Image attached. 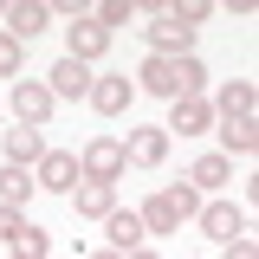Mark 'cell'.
<instances>
[{"mask_svg":"<svg viewBox=\"0 0 259 259\" xmlns=\"http://www.w3.org/2000/svg\"><path fill=\"white\" fill-rule=\"evenodd\" d=\"M123 136H91V143H84V149H78V175H84V182H110V188H117V182H123Z\"/></svg>","mask_w":259,"mask_h":259,"instance_id":"6da1fadb","label":"cell"},{"mask_svg":"<svg viewBox=\"0 0 259 259\" xmlns=\"http://www.w3.org/2000/svg\"><path fill=\"white\" fill-rule=\"evenodd\" d=\"M194 227H201L207 240H221V246H233V240H246V233H253V214H246V207H233V201H201V214H194Z\"/></svg>","mask_w":259,"mask_h":259,"instance_id":"7a4b0ae2","label":"cell"},{"mask_svg":"<svg viewBox=\"0 0 259 259\" xmlns=\"http://www.w3.org/2000/svg\"><path fill=\"white\" fill-rule=\"evenodd\" d=\"M7 110H13L26 130H46V117H52L59 104H52V91H46V78H13V97H7Z\"/></svg>","mask_w":259,"mask_h":259,"instance_id":"3957f363","label":"cell"},{"mask_svg":"<svg viewBox=\"0 0 259 259\" xmlns=\"http://www.w3.org/2000/svg\"><path fill=\"white\" fill-rule=\"evenodd\" d=\"M104 52H110V32L97 26L91 13H78V20L65 26V59H78V65H97Z\"/></svg>","mask_w":259,"mask_h":259,"instance_id":"277c9868","label":"cell"},{"mask_svg":"<svg viewBox=\"0 0 259 259\" xmlns=\"http://www.w3.org/2000/svg\"><path fill=\"white\" fill-rule=\"evenodd\" d=\"M78 182H84V175H78V156H71V149H46L39 168H32V188H46V194H71Z\"/></svg>","mask_w":259,"mask_h":259,"instance_id":"5b68a950","label":"cell"},{"mask_svg":"<svg viewBox=\"0 0 259 259\" xmlns=\"http://www.w3.org/2000/svg\"><path fill=\"white\" fill-rule=\"evenodd\" d=\"M91 65H78V59H59L52 71H46V91H52V104H78V97H91Z\"/></svg>","mask_w":259,"mask_h":259,"instance_id":"8992f818","label":"cell"},{"mask_svg":"<svg viewBox=\"0 0 259 259\" xmlns=\"http://www.w3.org/2000/svg\"><path fill=\"white\" fill-rule=\"evenodd\" d=\"M162 130L207 136V130H214V104H207V97H175V104H168V123H162Z\"/></svg>","mask_w":259,"mask_h":259,"instance_id":"52a82bcc","label":"cell"},{"mask_svg":"<svg viewBox=\"0 0 259 259\" xmlns=\"http://www.w3.org/2000/svg\"><path fill=\"white\" fill-rule=\"evenodd\" d=\"M143 39H149V52H156V59H188V52H194V32L175 26L168 13H162L156 26H143Z\"/></svg>","mask_w":259,"mask_h":259,"instance_id":"ba28073f","label":"cell"},{"mask_svg":"<svg viewBox=\"0 0 259 259\" xmlns=\"http://www.w3.org/2000/svg\"><path fill=\"white\" fill-rule=\"evenodd\" d=\"M46 26H52V7H39V0H20V7H7V26H0V32H13L20 46H32Z\"/></svg>","mask_w":259,"mask_h":259,"instance_id":"9c48e42d","label":"cell"},{"mask_svg":"<svg viewBox=\"0 0 259 259\" xmlns=\"http://www.w3.org/2000/svg\"><path fill=\"white\" fill-rule=\"evenodd\" d=\"M104 233H110V253L117 259L136 253V246H149V233H143V221H136L130 207H110V214H104Z\"/></svg>","mask_w":259,"mask_h":259,"instance_id":"30bf717a","label":"cell"},{"mask_svg":"<svg viewBox=\"0 0 259 259\" xmlns=\"http://www.w3.org/2000/svg\"><path fill=\"white\" fill-rule=\"evenodd\" d=\"M162 156H168V130H130L123 136V162H136V168H156Z\"/></svg>","mask_w":259,"mask_h":259,"instance_id":"8fae6325","label":"cell"},{"mask_svg":"<svg viewBox=\"0 0 259 259\" xmlns=\"http://www.w3.org/2000/svg\"><path fill=\"white\" fill-rule=\"evenodd\" d=\"M130 91H136L130 78H91V97H84V104H91L97 117H123V110H130Z\"/></svg>","mask_w":259,"mask_h":259,"instance_id":"7c38bea8","label":"cell"},{"mask_svg":"<svg viewBox=\"0 0 259 259\" xmlns=\"http://www.w3.org/2000/svg\"><path fill=\"white\" fill-rule=\"evenodd\" d=\"M71 207H78V221H104V214L117 207V188H110V182H78V188H71Z\"/></svg>","mask_w":259,"mask_h":259,"instance_id":"4fadbf2b","label":"cell"},{"mask_svg":"<svg viewBox=\"0 0 259 259\" xmlns=\"http://www.w3.org/2000/svg\"><path fill=\"white\" fill-rule=\"evenodd\" d=\"M136 84H143V91H156V97H168V104L182 97V78H175V59H156V52L143 59V71H136Z\"/></svg>","mask_w":259,"mask_h":259,"instance_id":"5bb4252c","label":"cell"},{"mask_svg":"<svg viewBox=\"0 0 259 259\" xmlns=\"http://www.w3.org/2000/svg\"><path fill=\"white\" fill-rule=\"evenodd\" d=\"M0 136H7V162H13V168H39V156H46V136H39V130H0Z\"/></svg>","mask_w":259,"mask_h":259,"instance_id":"9a60e30c","label":"cell"},{"mask_svg":"<svg viewBox=\"0 0 259 259\" xmlns=\"http://www.w3.org/2000/svg\"><path fill=\"white\" fill-rule=\"evenodd\" d=\"M136 221H143V233H149V240H162V233H182V214L168 207V194H149V201L136 207Z\"/></svg>","mask_w":259,"mask_h":259,"instance_id":"2e32d148","label":"cell"},{"mask_svg":"<svg viewBox=\"0 0 259 259\" xmlns=\"http://www.w3.org/2000/svg\"><path fill=\"white\" fill-rule=\"evenodd\" d=\"M253 149H259V123L253 117H227L221 123V156L233 162V156H253Z\"/></svg>","mask_w":259,"mask_h":259,"instance_id":"e0dca14e","label":"cell"},{"mask_svg":"<svg viewBox=\"0 0 259 259\" xmlns=\"http://www.w3.org/2000/svg\"><path fill=\"white\" fill-rule=\"evenodd\" d=\"M214 117H253V84H246V78H227L221 84V97H214Z\"/></svg>","mask_w":259,"mask_h":259,"instance_id":"ac0fdd59","label":"cell"},{"mask_svg":"<svg viewBox=\"0 0 259 259\" xmlns=\"http://www.w3.org/2000/svg\"><path fill=\"white\" fill-rule=\"evenodd\" d=\"M227 175H233V162L214 149V156H201V162L188 168V188H194V194H201V188H227Z\"/></svg>","mask_w":259,"mask_h":259,"instance_id":"d6986e66","label":"cell"},{"mask_svg":"<svg viewBox=\"0 0 259 259\" xmlns=\"http://www.w3.org/2000/svg\"><path fill=\"white\" fill-rule=\"evenodd\" d=\"M26 194H32V168H13V162H7V168H0V201H7V207H26Z\"/></svg>","mask_w":259,"mask_h":259,"instance_id":"ffe728a7","label":"cell"},{"mask_svg":"<svg viewBox=\"0 0 259 259\" xmlns=\"http://www.w3.org/2000/svg\"><path fill=\"white\" fill-rule=\"evenodd\" d=\"M46 253H52V233H46V227H32V221H26V233L13 240V259H46Z\"/></svg>","mask_w":259,"mask_h":259,"instance_id":"44dd1931","label":"cell"},{"mask_svg":"<svg viewBox=\"0 0 259 259\" xmlns=\"http://www.w3.org/2000/svg\"><path fill=\"white\" fill-rule=\"evenodd\" d=\"M20 71H26V46L13 32H0V78H20Z\"/></svg>","mask_w":259,"mask_h":259,"instance_id":"7402d4cb","label":"cell"},{"mask_svg":"<svg viewBox=\"0 0 259 259\" xmlns=\"http://www.w3.org/2000/svg\"><path fill=\"white\" fill-rule=\"evenodd\" d=\"M130 7H136V0H97V7H91V20H97L104 32H110V26H130Z\"/></svg>","mask_w":259,"mask_h":259,"instance_id":"603a6c76","label":"cell"},{"mask_svg":"<svg viewBox=\"0 0 259 259\" xmlns=\"http://www.w3.org/2000/svg\"><path fill=\"white\" fill-rule=\"evenodd\" d=\"M162 194H168V207H175L182 221H194V214H201V194H194L188 182H182V188H162Z\"/></svg>","mask_w":259,"mask_h":259,"instance_id":"cb8c5ba5","label":"cell"},{"mask_svg":"<svg viewBox=\"0 0 259 259\" xmlns=\"http://www.w3.org/2000/svg\"><path fill=\"white\" fill-rule=\"evenodd\" d=\"M20 233H26V207H7V201H0V240L13 246Z\"/></svg>","mask_w":259,"mask_h":259,"instance_id":"d4e9b609","label":"cell"},{"mask_svg":"<svg viewBox=\"0 0 259 259\" xmlns=\"http://www.w3.org/2000/svg\"><path fill=\"white\" fill-rule=\"evenodd\" d=\"M221 259H259V246H253V233H246V240H233V246H221Z\"/></svg>","mask_w":259,"mask_h":259,"instance_id":"484cf974","label":"cell"},{"mask_svg":"<svg viewBox=\"0 0 259 259\" xmlns=\"http://www.w3.org/2000/svg\"><path fill=\"white\" fill-rule=\"evenodd\" d=\"M123 259H156V253H149V246H136V253H123Z\"/></svg>","mask_w":259,"mask_h":259,"instance_id":"4316f807","label":"cell"},{"mask_svg":"<svg viewBox=\"0 0 259 259\" xmlns=\"http://www.w3.org/2000/svg\"><path fill=\"white\" fill-rule=\"evenodd\" d=\"M84 259H117V253H110V246H104V253H84Z\"/></svg>","mask_w":259,"mask_h":259,"instance_id":"83f0119b","label":"cell"}]
</instances>
